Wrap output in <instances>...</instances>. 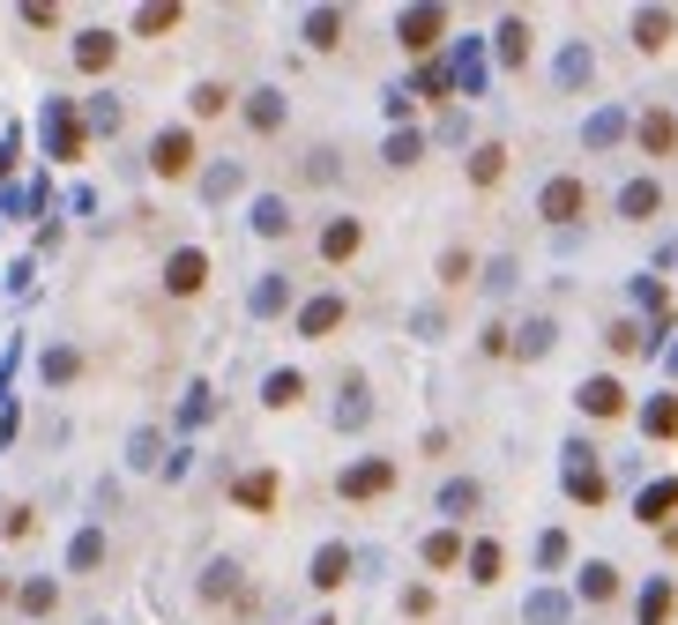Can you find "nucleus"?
Instances as JSON below:
<instances>
[{"label": "nucleus", "instance_id": "43", "mask_svg": "<svg viewBox=\"0 0 678 625\" xmlns=\"http://www.w3.org/2000/svg\"><path fill=\"white\" fill-rule=\"evenodd\" d=\"M157 31H179V8H134V38H157Z\"/></svg>", "mask_w": 678, "mask_h": 625}, {"label": "nucleus", "instance_id": "4", "mask_svg": "<svg viewBox=\"0 0 678 625\" xmlns=\"http://www.w3.org/2000/svg\"><path fill=\"white\" fill-rule=\"evenodd\" d=\"M336 492H343V500H388V492H395V461H388V455L350 461V469L336 477Z\"/></svg>", "mask_w": 678, "mask_h": 625}, {"label": "nucleus", "instance_id": "55", "mask_svg": "<svg viewBox=\"0 0 678 625\" xmlns=\"http://www.w3.org/2000/svg\"><path fill=\"white\" fill-rule=\"evenodd\" d=\"M418 89L425 97H448V68H418Z\"/></svg>", "mask_w": 678, "mask_h": 625}, {"label": "nucleus", "instance_id": "38", "mask_svg": "<svg viewBox=\"0 0 678 625\" xmlns=\"http://www.w3.org/2000/svg\"><path fill=\"white\" fill-rule=\"evenodd\" d=\"M425 157V134H411V127H395V134H388V165L395 171H411Z\"/></svg>", "mask_w": 678, "mask_h": 625}, {"label": "nucleus", "instance_id": "1", "mask_svg": "<svg viewBox=\"0 0 678 625\" xmlns=\"http://www.w3.org/2000/svg\"><path fill=\"white\" fill-rule=\"evenodd\" d=\"M83 142H90V127H83V112H75V97H52V105H45V149H52L60 165H75Z\"/></svg>", "mask_w": 678, "mask_h": 625}, {"label": "nucleus", "instance_id": "52", "mask_svg": "<svg viewBox=\"0 0 678 625\" xmlns=\"http://www.w3.org/2000/svg\"><path fill=\"white\" fill-rule=\"evenodd\" d=\"M336 149H313V157H306V179H313V187H329V179H336Z\"/></svg>", "mask_w": 678, "mask_h": 625}, {"label": "nucleus", "instance_id": "39", "mask_svg": "<svg viewBox=\"0 0 678 625\" xmlns=\"http://www.w3.org/2000/svg\"><path fill=\"white\" fill-rule=\"evenodd\" d=\"M187 105H194V120H216V112L231 105V89H224V83H194V89H187Z\"/></svg>", "mask_w": 678, "mask_h": 625}, {"label": "nucleus", "instance_id": "32", "mask_svg": "<svg viewBox=\"0 0 678 625\" xmlns=\"http://www.w3.org/2000/svg\"><path fill=\"white\" fill-rule=\"evenodd\" d=\"M90 566H105V529H75L68 543V574H90Z\"/></svg>", "mask_w": 678, "mask_h": 625}, {"label": "nucleus", "instance_id": "33", "mask_svg": "<svg viewBox=\"0 0 678 625\" xmlns=\"http://www.w3.org/2000/svg\"><path fill=\"white\" fill-rule=\"evenodd\" d=\"M567 611H574V603H567L559 588H537V596L522 603V618H530V625H567Z\"/></svg>", "mask_w": 678, "mask_h": 625}, {"label": "nucleus", "instance_id": "6", "mask_svg": "<svg viewBox=\"0 0 678 625\" xmlns=\"http://www.w3.org/2000/svg\"><path fill=\"white\" fill-rule=\"evenodd\" d=\"M165 291L171 298H202V291H210V253H202V247L165 253Z\"/></svg>", "mask_w": 678, "mask_h": 625}, {"label": "nucleus", "instance_id": "36", "mask_svg": "<svg viewBox=\"0 0 678 625\" xmlns=\"http://www.w3.org/2000/svg\"><path fill=\"white\" fill-rule=\"evenodd\" d=\"M440 284H448V291H455V284H477V253L448 247V253H440Z\"/></svg>", "mask_w": 678, "mask_h": 625}, {"label": "nucleus", "instance_id": "56", "mask_svg": "<svg viewBox=\"0 0 678 625\" xmlns=\"http://www.w3.org/2000/svg\"><path fill=\"white\" fill-rule=\"evenodd\" d=\"M306 625H336V618H329V611H321V618H306Z\"/></svg>", "mask_w": 678, "mask_h": 625}, {"label": "nucleus", "instance_id": "47", "mask_svg": "<svg viewBox=\"0 0 678 625\" xmlns=\"http://www.w3.org/2000/svg\"><path fill=\"white\" fill-rule=\"evenodd\" d=\"M567 551H574L567 529H545V537H537V566H567Z\"/></svg>", "mask_w": 678, "mask_h": 625}, {"label": "nucleus", "instance_id": "13", "mask_svg": "<svg viewBox=\"0 0 678 625\" xmlns=\"http://www.w3.org/2000/svg\"><path fill=\"white\" fill-rule=\"evenodd\" d=\"M358 247H366V224H358V216H329V224H321V261H329V268H343Z\"/></svg>", "mask_w": 678, "mask_h": 625}, {"label": "nucleus", "instance_id": "21", "mask_svg": "<svg viewBox=\"0 0 678 625\" xmlns=\"http://www.w3.org/2000/svg\"><path fill=\"white\" fill-rule=\"evenodd\" d=\"M247 224H254L261 239H292V202H284V194H261V202L247 208Z\"/></svg>", "mask_w": 678, "mask_h": 625}, {"label": "nucleus", "instance_id": "27", "mask_svg": "<svg viewBox=\"0 0 678 625\" xmlns=\"http://www.w3.org/2000/svg\"><path fill=\"white\" fill-rule=\"evenodd\" d=\"M604 469H590V461H567V500H582V506H604Z\"/></svg>", "mask_w": 678, "mask_h": 625}, {"label": "nucleus", "instance_id": "22", "mask_svg": "<svg viewBox=\"0 0 678 625\" xmlns=\"http://www.w3.org/2000/svg\"><path fill=\"white\" fill-rule=\"evenodd\" d=\"M551 342H559V321H551V313H537V321H522V328H514V350H508V358H545Z\"/></svg>", "mask_w": 678, "mask_h": 625}, {"label": "nucleus", "instance_id": "24", "mask_svg": "<svg viewBox=\"0 0 678 625\" xmlns=\"http://www.w3.org/2000/svg\"><path fill=\"white\" fill-rule=\"evenodd\" d=\"M508 179V142H477L469 149V187H500Z\"/></svg>", "mask_w": 678, "mask_h": 625}, {"label": "nucleus", "instance_id": "9", "mask_svg": "<svg viewBox=\"0 0 678 625\" xmlns=\"http://www.w3.org/2000/svg\"><path fill=\"white\" fill-rule=\"evenodd\" d=\"M343 313H350V305H343V291H321V298H306V305H298L292 328L306 335V342H321V335H336V328H343Z\"/></svg>", "mask_w": 678, "mask_h": 625}, {"label": "nucleus", "instance_id": "12", "mask_svg": "<svg viewBox=\"0 0 678 625\" xmlns=\"http://www.w3.org/2000/svg\"><path fill=\"white\" fill-rule=\"evenodd\" d=\"M276 492H284L276 469H239V477H231V500L247 506V514H276Z\"/></svg>", "mask_w": 678, "mask_h": 625}, {"label": "nucleus", "instance_id": "50", "mask_svg": "<svg viewBox=\"0 0 678 625\" xmlns=\"http://www.w3.org/2000/svg\"><path fill=\"white\" fill-rule=\"evenodd\" d=\"M202 194H210V202H224V194H239V165H216L210 179H202Z\"/></svg>", "mask_w": 678, "mask_h": 625}, {"label": "nucleus", "instance_id": "46", "mask_svg": "<svg viewBox=\"0 0 678 625\" xmlns=\"http://www.w3.org/2000/svg\"><path fill=\"white\" fill-rule=\"evenodd\" d=\"M604 342H611L619 358H634V350H649V335H641L634 321H611V335H604Z\"/></svg>", "mask_w": 678, "mask_h": 625}, {"label": "nucleus", "instance_id": "41", "mask_svg": "<svg viewBox=\"0 0 678 625\" xmlns=\"http://www.w3.org/2000/svg\"><path fill=\"white\" fill-rule=\"evenodd\" d=\"M559 83H567V89L590 83V45H567V52H559Z\"/></svg>", "mask_w": 678, "mask_h": 625}, {"label": "nucleus", "instance_id": "7", "mask_svg": "<svg viewBox=\"0 0 678 625\" xmlns=\"http://www.w3.org/2000/svg\"><path fill=\"white\" fill-rule=\"evenodd\" d=\"M611 208H619V224H656V216H664V179H656V171H641V179H627Z\"/></svg>", "mask_w": 678, "mask_h": 625}, {"label": "nucleus", "instance_id": "18", "mask_svg": "<svg viewBox=\"0 0 678 625\" xmlns=\"http://www.w3.org/2000/svg\"><path fill=\"white\" fill-rule=\"evenodd\" d=\"M112 60H120V38H112V31H83V38H75V68H83V75H105Z\"/></svg>", "mask_w": 678, "mask_h": 625}, {"label": "nucleus", "instance_id": "42", "mask_svg": "<svg viewBox=\"0 0 678 625\" xmlns=\"http://www.w3.org/2000/svg\"><path fill=\"white\" fill-rule=\"evenodd\" d=\"M15 603H23L31 618H45V611L60 603V581H23V596H15Z\"/></svg>", "mask_w": 678, "mask_h": 625}, {"label": "nucleus", "instance_id": "40", "mask_svg": "<svg viewBox=\"0 0 678 625\" xmlns=\"http://www.w3.org/2000/svg\"><path fill=\"white\" fill-rule=\"evenodd\" d=\"M477 284H485V291H514V284H522L514 253H500V261H485V268H477Z\"/></svg>", "mask_w": 678, "mask_h": 625}, {"label": "nucleus", "instance_id": "29", "mask_svg": "<svg viewBox=\"0 0 678 625\" xmlns=\"http://www.w3.org/2000/svg\"><path fill=\"white\" fill-rule=\"evenodd\" d=\"M641 432H649V440H678V395L641 402Z\"/></svg>", "mask_w": 678, "mask_h": 625}, {"label": "nucleus", "instance_id": "8", "mask_svg": "<svg viewBox=\"0 0 678 625\" xmlns=\"http://www.w3.org/2000/svg\"><path fill=\"white\" fill-rule=\"evenodd\" d=\"M634 142H641V157H678V112L671 105H649L634 120Z\"/></svg>", "mask_w": 678, "mask_h": 625}, {"label": "nucleus", "instance_id": "2", "mask_svg": "<svg viewBox=\"0 0 678 625\" xmlns=\"http://www.w3.org/2000/svg\"><path fill=\"white\" fill-rule=\"evenodd\" d=\"M537 216H545V224H582V216H590V187H582L574 171L545 179V187H537Z\"/></svg>", "mask_w": 678, "mask_h": 625}, {"label": "nucleus", "instance_id": "51", "mask_svg": "<svg viewBox=\"0 0 678 625\" xmlns=\"http://www.w3.org/2000/svg\"><path fill=\"white\" fill-rule=\"evenodd\" d=\"M455 68H463V89L477 97V89H485V52H477V45H463V60H455Z\"/></svg>", "mask_w": 678, "mask_h": 625}, {"label": "nucleus", "instance_id": "53", "mask_svg": "<svg viewBox=\"0 0 678 625\" xmlns=\"http://www.w3.org/2000/svg\"><path fill=\"white\" fill-rule=\"evenodd\" d=\"M477 350H485V358H508V350H514V328H500V321H492V328H485V342H477Z\"/></svg>", "mask_w": 678, "mask_h": 625}, {"label": "nucleus", "instance_id": "20", "mask_svg": "<svg viewBox=\"0 0 678 625\" xmlns=\"http://www.w3.org/2000/svg\"><path fill=\"white\" fill-rule=\"evenodd\" d=\"M463 566H469V581H477V588H492L500 574H508V551H500L492 537H477V543L463 551Z\"/></svg>", "mask_w": 678, "mask_h": 625}, {"label": "nucleus", "instance_id": "34", "mask_svg": "<svg viewBox=\"0 0 678 625\" xmlns=\"http://www.w3.org/2000/svg\"><path fill=\"white\" fill-rule=\"evenodd\" d=\"M418 551H425V566H463V551H469V543L455 537V529H432V537H425Z\"/></svg>", "mask_w": 678, "mask_h": 625}, {"label": "nucleus", "instance_id": "30", "mask_svg": "<svg viewBox=\"0 0 678 625\" xmlns=\"http://www.w3.org/2000/svg\"><path fill=\"white\" fill-rule=\"evenodd\" d=\"M492 45H500V60H508V68H522V60H530V23H522V15H500Z\"/></svg>", "mask_w": 678, "mask_h": 625}, {"label": "nucleus", "instance_id": "10", "mask_svg": "<svg viewBox=\"0 0 678 625\" xmlns=\"http://www.w3.org/2000/svg\"><path fill=\"white\" fill-rule=\"evenodd\" d=\"M574 410L582 417H627V387L611 373H590L582 387H574Z\"/></svg>", "mask_w": 678, "mask_h": 625}, {"label": "nucleus", "instance_id": "28", "mask_svg": "<svg viewBox=\"0 0 678 625\" xmlns=\"http://www.w3.org/2000/svg\"><path fill=\"white\" fill-rule=\"evenodd\" d=\"M671 603H678L671 574H656V581L641 588V625H671Z\"/></svg>", "mask_w": 678, "mask_h": 625}, {"label": "nucleus", "instance_id": "35", "mask_svg": "<svg viewBox=\"0 0 678 625\" xmlns=\"http://www.w3.org/2000/svg\"><path fill=\"white\" fill-rule=\"evenodd\" d=\"M582 142H590V149H611V142H627V112H590Z\"/></svg>", "mask_w": 678, "mask_h": 625}, {"label": "nucleus", "instance_id": "48", "mask_svg": "<svg viewBox=\"0 0 678 625\" xmlns=\"http://www.w3.org/2000/svg\"><path fill=\"white\" fill-rule=\"evenodd\" d=\"M120 120H128V112H120V97H90V127H97V134H112Z\"/></svg>", "mask_w": 678, "mask_h": 625}, {"label": "nucleus", "instance_id": "16", "mask_svg": "<svg viewBox=\"0 0 678 625\" xmlns=\"http://www.w3.org/2000/svg\"><path fill=\"white\" fill-rule=\"evenodd\" d=\"M284 305H292V276H284V268H269L254 291H247V313H254V321H276Z\"/></svg>", "mask_w": 678, "mask_h": 625}, {"label": "nucleus", "instance_id": "25", "mask_svg": "<svg viewBox=\"0 0 678 625\" xmlns=\"http://www.w3.org/2000/svg\"><path fill=\"white\" fill-rule=\"evenodd\" d=\"M366 417H373V387L350 373V380H343V402H336V424H343V432H358Z\"/></svg>", "mask_w": 678, "mask_h": 625}, {"label": "nucleus", "instance_id": "44", "mask_svg": "<svg viewBox=\"0 0 678 625\" xmlns=\"http://www.w3.org/2000/svg\"><path fill=\"white\" fill-rule=\"evenodd\" d=\"M128 461H134V469H157V461H165V440H157V432H134V440H128Z\"/></svg>", "mask_w": 678, "mask_h": 625}, {"label": "nucleus", "instance_id": "23", "mask_svg": "<svg viewBox=\"0 0 678 625\" xmlns=\"http://www.w3.org/2000/svg\"><path fill=\"white\" fill-rule=\"evenodd\" d=\"M477 506H485V484H477V477H455V484H440V514H448V521H469Z\"/></svg>", "mask_w": 678, "mask_h": 625}, {"label": "nucleus", "instance_id": "3", "mask_svg": "<svg viewBox=\"0 0 678 625\" xmlns=\"http://www.w3.org/2000/svg\"><path fill=\"white\" fill-rule=\"evenodd\" d=\"M194 157H202L194 127H165V134L150 142V171H157V179H187V171H194Z\"/></svg>", "mask_w": 678, "mask_h": 625}, {"label": "nucleus", "instance_id": "15", "mask_svg": "<svg viewBox=\"0 0 678 625\" xmlns=\"http://www.w3.org/2000/svg\"><path fill=\"white\" fill-rule=\"evenodd\" d=\"M298 38L313 45V52H336L343 45V8H306V15H298Z\"/></svg>", "mask_w": 678, "mask_h": 625}, {"label": "nucleus", "instance_id": "37", "mask_svg": "<svg viewBox=\"0 0 678 625\" xmlns=\"http://www.w3.org/2000/svg\"><path fill=\"white\" fill-rule=\"evenodd\" d=\"M202 596H210V603L239 596V566H231V558H210V574H202Z\"/></svg>", "mask_w": 678, "mask_h": 625}, {"label": "nucleus", "instance_id": "19", "mask_svg": "<svg viewBox=\"0 0 678 625\" xmlns=\"http://www.w3.org/2000/svg\"><path fill=\"white\" fill-rule=\"evenodd\" d=\"M574 596H582V603H619V566H611V558H590L582 581H574Z\"/></svg>", "mask_w": 678, "mask_h": 625}, {"label": "nucleus", "instance_id": "45", "mask_svg": "<svg viewBox=\"0 0 678 625\" xmlns=\"http://www.w3.org/2000/svg\"><path fill=\"white\" fill-rule=\"evenodd\" d=\"M75 373H83V358H75V350H45V380H52V387H68Z\"/></svg>", "mask_w": 678, "mask_h": 625}, {"label": "nucleus", "instance_id": "5", "mask_svg": "<svg viewBox=\"0 0 678 625\" xmlns=\"http://www.w3.org/2000/svg\"><path fill=\"white\" fill-rule=\"evenodd\" d=\"M440 38H448V8H403L395 15V45L403 52H432Z\"/></svg>", "mask_w": 678, "mask_h": 625}, {"label": "nucleus", "instance_id": "26", "mask_svg": "<svg viewBox=\"0 0 678 625\" xmlns=\"http://www.w3.org/2000/svg\"><path fill=\"white\" fill-rule=\"evenodd\" d=\"M247 127L254 134H276L284 127V89H247Z\"/></svg>", "mask_w": 678, "mask_h": 625}, {"label": "nucleus", "instance_id": "11", "mask_svg": "<svg viewBox=\"0 0 678 625\" xmlns=\"http://www.w3.org/2000/svg\"><path fill=\"white\" fill-rule=\"evenodd\" d=\"M350 566H358V551H350V543H321V551H313V566H306V581L329 596V588L350 581Z\"/></svg>", "mask_w": 678, "mask_h": 625}, {"label": "nucleus", "instance_id": "17", "mask_svg": "<svg viewBox=\"0 0 678 625\" xmlns=\"http://www.w3.org/2000/svg\"><path fill=\"white\" fill-rule=\"evenodd\" d=\"M671 38H678V15H671V8H634V45H641V52H664Z\"/></svg>", "mask_w": 678, "mask_h": 625}, {"label": "nucleus", "instance_id": "14", "mask_svg": "<svg viewBox=\"0 0 678 625\" xmlns=\"http://www.w3.org/2000/svg\"><path fill=\"white\" fill-rule=\"evenodd\" d=\"M671 514H678V477H656V484L634 500V521L641 529H671Z\"/></svg>", "mask_w": 678, "mask_h": 625}, {"label": "nucleus", "instance_id": "49", "mask_svg": "<svg viewBox=\"0 0 678 625\" xmlns=\"http://www.w3.org/2000/svg\"><path fill=\"white\" fill-rule=\"evenodd\" d=\"M216 402H210V387H187V410H179V424H210Z\"/></svg>", "mask_w": 678, "mask_h": 625}, {"label": "nucleus", "instance_id": "31", "mask_svg": "<svg viewBox=\"0 0 678 625\" xmlns=\"http://www.w3.org/2000/svg\"><path fill=\"white\" fill-rule=\"evenodd\" d=\"M298 395H306V373H292V365H284V373H269V380H261V402H269V410H292Z\"/></svg>", "mask_w": 678, "mask_h": 625}, {"label": "nucleus", "instance_id": "54", "mask_svg": "<svg viewBox=\"0 0 678 625\" xmlns=\"http://www.w3.org/2000/svg\"><path fill=\"white\" fill-rule=\"evenodd\" d=\"M403 611H411V618H425V611H432V588H425V581L403 588Z\"/></svg>", "mask_w": 678, "mask_h": 625}]
</instances>
